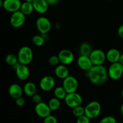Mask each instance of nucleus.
<instances>
[{"label":"nucleus","instance_id":"1","mask_svg":"<svg viewBox=\"0 0 123 123\" xmlns=\"http://www.w3.org/2000/svg\"><path fill=\"white\" fill-rule=\"evenodd\" d=\"M86 76L92 84L96 85L105 84L109 77L108 70L103 65L92 66L88 72H86Z\"/></svg>","mask_w":123,"mask_h":123},{"label":"nucleus","instance_id":"2","mask_svg":"<svg viewBox=\"0 0 123 123\" xmlns=\"http://www.w3.org/2000/svg\"><path fill=\"white\" fill-rule=\"evenodd\" d=\"M34 57L33 51L32 49L27 46H24L20 48L18 54L19 62L21 64L26 65L31 63Z\"/></svg>","mask_w":123,"mask_h":123},{"label":"nucleus","instance_id":"3","mask_svg":"<svg viewBox=\"0 0 123 123\" xmlns=\"http://www.w3.org/2000/svg\"><path fill=\"white\" fill-rule=\"evenodd\" d=\"M101 110L100 103L97 101H92L85 107V115L90 120L96 118L99 116Z\"/></svg>","mask_w":123,"mask_h":123},{"label":"nucleus","instance_id":"4","mask_svg":"<svg viewBox=\"0 0 123 123\" xmlns=\"http://www.w3.org/2000/svg\"><path fill=\"white\" fill-rule=\"evenodd\" d=\"M108 76L112 80L120 79L123 74V65L120 62L111 64L108 70Z\"/></svg>","mask_w":123,"mask_h":123},{"label":"nucleus","instance_id":"5","mask_svg":"<svg viewBox=\"0 0 123 123\" xmlns=\"http://www.w3.org/2000/svg\"><path fill=\"white\" fill-rule=\"evenodd\" d=\"M36 28L40 33L42 35L46 34L51 29V22L48 18L44 16H41L37 18L36 22Z\"/></svg>","mask_w":123,"mask_h":123},{"label":"nucleus","instance_id":"6","mask_svg":"<svg viewBox=\"0 0 123 123\" xmlns=\"http://www.w3.org/2000/svg\"><path fill=\"white\" fill-rule=\"evenodd\" d=\"M64 102L67 106L71 108H74L76 107L81 106L83 99L79 94L75 92L67 94L64 99Z\"/></svg>","mask_w":123,"mask_h":123},{"label":"nucleus","instance_id":"7","mask_svg":"<svg viewBox=\"0 0 123 123\" xmlns=\"http://www.w3.org/2000/svg\"><path fill=\"white\" fill-rule=\"evenodd\" d=\"M62 87L67 94L76 92L78 88V81L75 77L69 75L62 81Z\"/></svg>","mask_w":123,"mask_h":123},{"label":"nucleus","instance_id":"8","mask_svg":"<svg viewBox=\"0 0 123 123\" xmlns=\"http://www.w3.org/2000/svg\"><path fill=\"white\" fill-rule=\"evenodd\" d=\"M90 58L93 66H102L106 60V55L102 50L95 49L92 50Z\"/></svg>","mask_w":123,"mask_h":123},{"label":"nucleus","instance_id":"9","mask_svg":"<svg viewBox=\"0 0 123 123\" xmlns=\"http://www.w3.org/2000/svg\"><path fill=\"white\" fill-rule=\"evenodd\" d=\"M26 16L20 10L12 13L10 18V23L13 28H18L25 24Z\"/></svg>","mask_w":123,"mask_h":123},{"label":"nucleus","instance_id":"10","mask_svg":"<svg viewBox=\"0 0 123 123\" xmlns=\"http://www.w3.org/2000/svg\"><path fill=\"white\" fill-rule=\"evenodd\" d=\"M59 60L61 64L67 66L73 62L74 56L73 53L68 49H62L58 54Z\"/></svg>","mask_w":123,"mask_h":123},{"label":"nucleus","instance_id":"11","mask_svg":"<svg viewBox=\"0 0 123 123\" xmlns=\"http://www.w3.org/2000/svg\"><path fill=\"white\" fill-rule=\"evenodd\" d=\"M21 5L20 0H4L2 8L7 12L13 13L20 10Z\"/></svg>","mask_w":123,"mask_h":123},{"label":"nucleus","instance_id":"12","mask_svg":"<svg viewBox=\"0 0 123 123\" xmlns=\"http://www.w3.org/2000/svg\"><path fill=\"white\" fill-rule=\"evenodd\" d=\"M55 85V79L51 76H45L41 79L39 86L43 91H49L52 90Z\"/></svg>","mask_w":123,"mask_h":123},{"label":"nucleus","instance_id":"13","mask_svg":"<svg viewBox=\"0 0 123 123\" xmlns=\"http://www.w3.org/2000/svg\"><path fill=\"white\" fill-rule=\"evenodd\" d=\"M51 111L48 104L44 102H42L35 106V112L36 114L42 118H45L50 115Z\"/></svg>","mask_w":123,"mask_h":123},{"label":"nucleus","instance_id":"14","mask_svg":"<svg viewBox=\"0 0 123 123\" xmlns=\"http://www.w3.org/2000/svg\"><path fill=\"white\" fill-rule=\"evenodd\" d=\"M16 74L19 80H25L30 76V70L27 66L19 63L15 68Z\"/></svg>","mask_w":123,"mask_h":123},{"label":"nucleus","instance_id":"15","mask_svg":"<svg viewBox=\"0 0 123 123\" xmlns=\"http://www.w3.org/2000/svg\"><path fill=\"white\" fill-rule=\"evenodd\" d=\"M77 64L79 68L85 72H88L92 67V64L90 56L80 55L77 60Z\"/></svg>","mask_w":123,"mask_h":123},{"label":"nucleus","instance_id":"16","mask_svg":"<svg viewBox=\"0 0 123 123\" xmlns=\"http://www.w3.org/2000/svg\"><path fill=\"white\" fill-rule=\"evenodd\" d=\"M23 92L24 90L20 85L18 84H12L8 88V94L10 96L15 100L22 97Z\"/></svg>","mask_w":123,"mask_h":123},{"label":"nucleus","instance_id":"17","mask_svg":"<svg viewBox=\"0 0 123 123\" xmlns=\"http://www.w3.org/2000/svg\"><path fill=\"white\" fill-rule=\"evenodd\" d=\"M32 5L34 10L40 14L46 13L49 8V4L46 0H35Z\"/></svg>","mask_w":123,"mask_h":123},{"label":"nucleus","instance_id":"18","mask_svg":"<svg viewBox=\"0 0 123 123\" xmlns=\"http://www.w3.org/2000/svg\"><path fill=\"white\" fill-rule=\"evenodd\" d=\"M121 55V52L118 49H115V48H112V49H109L106 54V60L111 64L118 62L120 61Z\"/></svg>","mask_w":123,"mask_h":123},{"label":"nucleus","instance_id":"19","mask_svg":"<svg viewBox=\"0 0 123 123\" xmlns=\"http://www.w3.org/2000/svg\"><path fill=\"white\" fill-rule=\"evenodd\" d=\"M55 74L58 78L64 80L69 76V70L66 66L60 64L55 67Z\"/></svg>","mask_w":123,"mask_h":123},{"label":"nucleus","instance_id":"20","mask_svg":"<svg viewBox=\"0 0 123 123\" xmlns=\"http://www.w3.org/2000/svg\"><path fill=\"white\" fill-rule=\"evenodd\" d=\"M24 92L29 97H31L36 94L37 91V87L35 84H34L32 82H28L24 85L23 87Z\"/></svg>","mask_w":123,"mask_h":123},{"label":"nucleus","instance_id":"21","mask_svg":"<svg viewBox=\"0 0 123 123\" xmlns=\"http://www.w3.org/2000/svg\"><path fill=\"white\" fill-rule=\"evenodd\" d=\"M92 50H92L91 44L87 42H84L79 46V51L80 55L90 56Z\"/></svg>","mask_w":123,"mask_h":123},{"label":"nucleus","instance_id":"22","mask_svg":"<svg viewBox=\"0 0 123 123\" xmlns=\"http://www.w3.org/2000/svg\"><path fill=\"white\" fill-rule=\"evenodd\" d=\"M5 61H6V63H7V64L12 66L14 69L19 64L18 55H16L13 54H8V55L6 56Z\"/></svg>","mask_w":123,"mask_h":123},{"label":"nucleus","instance_id":"23","mask_svg":"<svg viewBox=\"0 0 123 123\" xmlns=\"http://www.w3.org/2000/svg\"><path fill=\"white\" fill-rule=\"evenodd\" d=\"M34 10V9L33 5L32 3H30V2H26V1L22 3L20 11L25 16L31 14Z\"/></svg>","mask_w":123,"mask_h":123},{"label":"nucleus","instance_id":"24","mask_svg":"<svg viewBox=\"0 0 123 123\" xmlns=\"http://www.w3.org/2000/svg\"><path fill=\"white\" fill-rule=\"evenodd\" d=\"M54 94L55 97L58 98L59 100H64L67 94V92L62 87V86H57L56 88H55L54 91Z\"/></svg>","mask_w":123,"mask_h":123},{"label":"nucleus","instance_id":"25","mask_svg":"<svg viewBox=\"0 0 123 123\" xmlns=\"http://www.w3.org/2000/svg\"><path fill=\"white\" fill-rule=\"evenodd\" d=\"M48 105H49V108H50V110L52 111H55L58 110L60 108V106H61V102H60V100L58 98H56V97H54L49 100V102H48Z\"/></svg>","mask_w":123,"mask_h":123},{"label":"nucleus","instance_id":"26","mask_svg":"<svg viewBox=\"0 0 123 123\" xmlns=\"http://www.w3.org/2000/svg\"><path fill=\"white\" fill-rule=\"evenodd\" d=\"M32 42L36 46L40 47L44 44V42H45V40H44V37L43 36L36 35V36L32 37Z\"/></svg>","mask_w":123,"mask_h":123},{"label":"nucleus","instance_id":"27","mask_svg":"<svg viewBox=\"0 0 123 123\" xmlns=\"http://www.w3.org/2000/svg\"><path fill=\"white\" fill-rule=\"evenodd\" d=\"M72 113L76 117H80L83 115H85V108H83L82 106L76 107V108H73Z\"/></svg>","mask_w":123,"mask_h":123},{"label":"nucleus","instance_id":"28","mask_svg":"<svg viewBox=\"0 0 123 123\" xmlns=\"http://www.w3.org/2000/svg\"><path fill=\"white\" fill-rule=\"evenodd\" d=\"M48 63L52 66H58V64L60 63V60H59L58 55H52L50 56L48 59Z\"/></svg>","mask_w":123,"mask_h":123},{"label":"nucleus","instance_id":"29","mask_svg":"<svg viewBox=\"0 0 123 123\" xmlns=\"http://www.w3.org/2000/svg\"><path fill=\"white\" fill-rule=\"evenodd\" d=\"M98 123H117V120L112 116H107L103 118Z\"/></svg>","mask_w":123,"mask_h":123},{"label":"nucleus","instance_id":"30","mask_svg":"<svg viewBox=\"0 0 123 123\" xmlns=\"http://www.w3.org/2000/svg\"><path fill=\"white\" fill-rule=\"evenodd\" d=\"M43 123H58V121L55 117L50 115L44 118Z\"/></svg>","mask_w":123,"mask_h":123},{"label":"nucleus","instance_id":"31","mask_svg":"<svg viewBox=\"0 0 123 123\" xmlns=\"http://www.w3.org/2000/svg\"><path fill=\"white\" fill-rule=\"evenodd\" d=\"M76 123H90V119L86 115H83L80 117L77 118Z\"/></svg>","mask_w":123,"mask_h":123},{"label":"nucleus","instance_id":"32","mask_svg":"<svg viewBox=\"0 0 123 123\" xmlns=\"http://www.w3.org/2000/svg\"><path fill=\"white\" fill-rule=\"evenodd\" d=\"M32 102L34 103H36V105L38 104V103H42V97L41 96V95H40L39 94H37L34 95L32 97Z\"/></svg>","mask_w":123,"mask_h":123},{"label":"nucleus","instance_id":"33","mask_svg":"<svg viewBox=\"0 0 123 123\" xmlns=\"http://www.w3.org/2000/svg\"><path fill=\"white\" fill-rule=\"evenodd\" d=\"M15 103L18 107H22L25 105V99L22 97H19L15 100Z\"/></svg>","mask_w":123,"mask_h":123},{"label":"nucleus","instance_id":"34","mask_svg":"<svg viewBox=\"0 0 123 123\" xmlns=\"http://www.w3.org/2000/svg\"><path fill=\"white\" fill-rule=\"evenodd\" d=\"M117 32L119 37L121 38H122V39H123V24L119 26Z\"/></svg>","mask_w":123,"mask_h":123},{"label":"nucleus","instance_id":"35","mask_svg":"<svg viewBox=\"0 0 123 123\" xmlns=\"http://www.w3.org/2000/svg\"><path fill=\"white\" fill-rule=\"evenodd\" d=\"M46 1L48 2V4H49V5H51V6H52V5L56 4L58 2L59 0H46Z\"/></svg>","mask_w":123,"mask_h":123},{"label":"nucleus","instance_id":"36","mask_svg":"<svg viewBox=\"0 0 123 123\" xmlns=\"http://www.w3.org/2000/svg\"><path fill=\"white\" fill-rule=\"evenodd\" d=\"M119 62L121 64L123 65V53L121 54V56H120V61H119Z\"/></svg>","mask_w":123,"mask_h":123},{"label":"nucleus","instance_id":"37","mask_svg":"<svg viewBox=\"0 0 123 123\" xmlns=\"http://www.w3.org/2000/svg\"><path fill=\"white\" fill-rule=\"evenodd\" d=\"M120 112H121V115L123 116V103L122 104V105L121 106V108H120Z\"/></svg>","mask_w":123,"mask_h":123},{"label":"nucleus","instance_id":"38","mask_svg":"<svg viewBox=\"0 0 123 123\" xmlns=\"http://www.w3.org/2000/svg\"><path fill=\"white\" fill-rule=\"evenodd\" d=\"M4 4V0H0V7H3Z\"/></svg>","mask_w":123,"mask_h":123},{"label":"nucleus","instance_id":"39","mask_svg":"<svg viewBox=\"0 0 123 123\" xmlns=\"http://www.w3.org/2000/svg\"><path fill=\"white\" fill-rule=\"evenodd\" d=\"M35 0H25V1L26 2H30V3H33L34 1Z\"/></svg>","mask_w":123,"mask_h":123},{"label":"nucleus","instance_id":"40","mask_svg":"<svg viewBox=\"0 0 123 123\" xmlns=\"http://www.w3.org/2000/svg\"><path fill=\"white\" fill-rule=\"evenodd\" d=\"M121 96H122V97H123V90H122V91H121Z\"/></svg>","mask_w":123,"mask_h":123}]
</instances>
